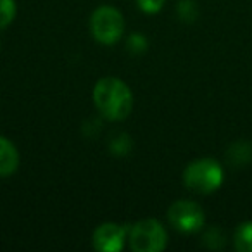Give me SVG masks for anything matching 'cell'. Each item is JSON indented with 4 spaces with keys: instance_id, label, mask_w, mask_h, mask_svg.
Wrapping results in <instances>:
<instances>
[{
    "instance_id": "cell-1",
    "label": "cell",
    "mask_w": 252,
    "mask_h": 252,
    "mask_svg": "<svg viewBox=\"0 0 252 252\" xmlns=\"http://www.w3.org/2000/svg\"><path fill=\"white\" fill-rule=\"evenodd\" d=\"M94 104L104 118L121 121L133 109V94L123 80L102 78L94 88Z\"/></svg>"
},
{
    "instance_id": "cell-2",
    "label": "cell",
    "mask_w": 252,
    "mask_h": 252,
    "mask_svg": "<svg viewBox=\"0 0 252 252\" xmlns=\"http://www.w3.org/2000/svg\"><path fill=\"white\" fill-rule=\"evenodd\" d=\"M224 171L216 159L202 158L190 162L183 171V183L193 193L209 195L221 187Z\"/></svg>"
},
{
    "instance_id": "cell-3",
    "label": "cell",
    "mask_w": 252,
    "mask_h": 252,
    "mask_svg": "<svg viewBox=\"0 0 252 252\" xmlns=\"http://www.w3.org/2000/svg\"><path fill=\"white\" fill-rule=\"evenodd\" d=\"M92 36L102 45H114L125 32V19L118 9L102 5L90 18Z\"/></svg>"
},
{
    "instance_id": "cell-4",
    "label": "cell",
    "mask_w": 252,
    "mask_h": 252,
    "mask_svg": "<svg viewBox=\"0 0 252 252\" xmlns=\"http://www.w3.org/2000/svg\"><path fill=\"white\" fill-rule=\"evenodd\" d=\"M130 245L137 252H159L168 244V233L158 220H142L128 231Z\"/></svg>"
},
{
    "instance_id": "cell-5",
    "label": "cell",
    "mask_w": 252,
    "mask_h": 252,
    "mask_svg": "<svg viewBox=\"0 0 252 252\" xmlns=\"http://www.w3.org/2000/svg\"><path fill=\"white\" fill-rule=\"evenodd\" d=\"M169 223L182 233H195L206 223L202 207L192 200H178L168 211Z\"/></svg>"
},
{
    "instance_id": "cell-6",
    "label": "cell",
    "mask_w": 252,
    "mask_h": 252,
    "mask_svg": "<svg viewBox=\"0 0 252 252\" xmlns=\"http://www.w3.org/2000/svg\"><path fill=\"white\" fill-rule=\"evenodd\" d=\"M126 238V228L116 223H104L94 233V247L102 252L121 251Z\"/></svg>"
},
{
    "instance_id": "cell-7",
    "label": "cell",
    "mask_w": 252,
    "mask_h": 252,
    "mask_svg": "<svg viewBox=\"0 0 252 252\" xmlns=\"http://www.w3.org/2000/svg\"><path fill=\"white\" fill-rule=\"evenodd\" d=\"M19 166V152L9 138L0 137V176L16 173Z\"/></svg>"
},
{
    "instance_id": "cell-8",
    "label": "cell",
    "mask_w": 252,
    "mask_h": 252,
    "mask_svg": "<svg viewBox=\"0 0 252 252\" xmlns=\"http://www.w3.org/2000/svg\"><path fill=\"white\" fill-rule=\"evenodd\" d=\"M228 162L233 168H242L252 161V145L247 140H238L230 145L226 152Z\"/></svg>"
},
{
    "instance_id": "cell-9",
    "label": "cell",
    "mask_w": 252,
    "mask_h": 252,
    "mask_svg": "<svg viewBox=\"0 0 252 252\" xmlns=\"http://www.w3.org/2000/svg\"><path fill=\"white\" fill-rule=\"evenodd\" d=\"M233 244L238 252H252V221L238 224L233 235Z\"/></svg>"
},
{
    "instance_id": "cell-10",
    "label": "cell",
    "mask_w": 252,
    "mask_h": 252,
    "mask_svg": "<svg viewBox=\"0 0 252 252\" xmlns=\"http://www.w3.org/2000/svg\"><path fill=\"white\" fill-rule=\"evenodd\" d=\"M16 0H0V28H7L16 18Z\"/></svg>"
},
{
    "instance_id": "cell-11",
    "label": "cell",
    "mask_w": 252,
    "mask_h": 252,
    "mask_svg": "<svg viewBox=\"0 0 252 252\" xmlns=\"http://www.w3.org/2000/svg\"><path fill=\"white\" fill-rule=\"evenodd\" d=\"M178 14L183 21H193L197 18V7L192 0H183L178 5Z\"/></svg>"
},
{
    "instance_id": "cell-12",
    "label": "cell",
    "mask_w": 252,
    "mask_h": 252,
    "mask_svg": "<svg viewBox=\"0 0 252 252\" xmlns=\"http://www.w3.org/2000/svg\"><path fill=\"white\" fill-rule=\"evenodd\" d=\"M166 0H137L138 7L147 14H158L162 7H164Z\"/></svg>"
},
{
    "instance_id": "cell-13",
    "label": "cell",
    "mask_w": 252,
    "mask_h": 252,
    "mask_svg": "<svg viewBox=\"0 0 252 252\" xmlns=\"http://www.w3.org/2000/svg\"><path fill=\"white\" fill-rule=\"evenodd\" d=\"M111 149H112V152H116V154H118V156L126 154V152L130 151V138L126 137V135H121V137H119V138H116V140H112Z\"/></svg>"
},
{
    "instance_id": "cell-14",
    "label": "cell",
    "mask_w": 252,
    "mask_h": 252,
    "mask_svg": "<svg viewBox=\"0 0 252 252\" xmlns=\"http://www.w3.org/2000/svg\"><path fill=\"white\" fill-rule=\"evenodd\" d=\"M128 49L133 54H140L147 49V40L142 35H131L130 40H128Z\"/></svg>"
},
{
    "instance_id": "cell-15",
    "label": "cell",
    "mask_w": 252,
    "mask_h": 252,
    "mask_svg": "<svg viewBox=\"0 0 252 252\" xmlns=\"http://www.w3.org/2000/svg\"><path fill=\"white\" fill-rule=\"evenodd\" d=\"M220 237H223V235H221V231L218 230V228H213V230H209L206 233V238H220ZM206 244L209 245V247H213V249H220V245H214V244H209V240H206Z\"/></svg>"
}]
</instances>
